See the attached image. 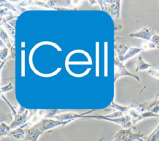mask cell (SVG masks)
Returning <instances> with one entry per match:
<instances>
[{
    "label": "cell",
    "instance_id": "1",
    "mask_svg": "<svg viewBox=\"0 0 159 141\" xmlns=\"http://www.w3.org/2000/svg\"><path fill=\"white\" fill-rule=\"evenodd\" d=\"M144 135L141 134L140 132L138 134H134L131 132L130 129H123L119 130L114 137V141H133L138 140L142 141V137Z\"/></svg>",
    "mask_w": 159,
    "mask_h": 141
},
{
    "label": "cell",
    "instance_id": "2",
    "mask_svg": "<svg viewBox=\"0 0 159 141\" xmlns=\"http://www.w3.org/2000/svg\"><path fill=\"white\" fill-rule=\"evenodd\" d=\"M68 123L66 122L60 121L58 120H53L50 119H43L37 122L34 126L38 128L41 132H44L47 130L51 129L61 125H65Z\"/></svg>",
    "mask_w": 159,
    "mask_h": 141
},
{
    "label": "cell",
    "instance_id": "3",
    "mask_svg": "<svg viewBox=\"0 0 159 141\" xmlns=\"http://www.w3.org/2000/svg\"><path fill=\"white\" fill-rule=\"evenodd\" d=\"M25 130V135L24 137V141H37V139L39 135L43 133L35 126Z\"/></svg>",
    "mask_w": 159,
    "mask_h": 141
},
{
    "label": "cell",
    "instance_id": "4",
    "mask_svg": "<svg viewBox=\"0 0 159 141\" xmlns=\"http://www.w3.org/2000/svg\"><path fill=\"white\" fill-rule=\"evenodd\" d=\"M91 112L81 114H78L76 113H73V112H69V113H65V114H58L57 116H55L53 117L57 119V120L62 122H66L67 123H69L73 119H75L76 118L79 117H83V114H86L88 113H89Z\"/></svg>",
    "mask_w": 159,
    "mask_h": 141
},
{
    "label": "cell",
    "instance_id": "5",
    "mask_svg": "<svg viewBox=\"0 0 159 141\" xmlns=\"http://www.w3.org/2000/svg\"><path fill=\"white\" fill-rule=\"evenodd\" d=\"M155 34V33L154 32V29H153L144 28V29H142L140 31H139V32H138L137 33L130 34V36H131V37H137L142 38V39H144L150 42L152 37Z\"/></svg>",
    "mask_w": 159,
    "mask_h": 141
},
{
    "label": "cell",
    "instance_id": "6",
    "mask_svg": "<svg viewBox=\"0 0 159 141\" xmlns=\"http://www.w3.org/2000/svg\"><path fill=\"white\" fill-rule=\"evenodd\" d=\"M122 75H130L132 76H134V78H135L138 81H140L139 78H138L137 76H135L134 75L130 74V73H129L124 68V66L122 65V64L121 63H120L119 61H116V60H115V74H114V80H116V78H117L118 77L122 76Z\"/></svg>",
    "mask_w": 159,
    "mask_h": 141
},
{
    "label": "cell",
    "instance_id": "7",
    "mask_svg": "<svg viewBox=\"0 0 159 141\" xmlns=\"http://www.w3.org/2000/svg\"><path fill=\"white\" fill-rule=\"evenodd\" d=\"M121 37H119V43L116 42H115V49L117 52L119 54V58H122L127 52L128 50V46L124 43V42H120L121 41Z\"/></svg>",
    "mask_w": 159,
    "mask_h": 141
},
{
    "label": "cell",
    "instance_id": "8",
    "mask_svg": "<svg viewBox=\"0 0 159 141\" xmlns=\"http://www.w3.org/2000/svg\"><path fill=\"white\" fill-rule=\"evenodd\" d=\"M141 50H142L140 48H135V47H131L129 49V50L127 51V53L122 57V58H119L120 61H123L124 60H126L127 59L129 58H131L132 57H133L134 55H136L137 53H138L139 52H140Z\"/></svg>",
    "mask_w": 159,
    "mask_h": 141
},
{
    "label": "cell",
    "instance_id": "9",
    "mask_svg": "<svg viewBox=\"0 0 159 141\" xmlns=\"http://www.w3.org/2000/svg\"><path fill=\"white\" fill-rule=\"evenodd\" d=\"M9 135H11L16 139H21L24 138V137L25 135V130L23 129L21 127H19L14 130V131H11Z\"/></svg>",
    "mask_w": 159,
    "mask_h": 141
},
{
    "label": "cell",
    "instance_id": "10",
    "mask_svg": "<svg viewBox=\"0 0 159 141\" xmlns=\"http://www.w3.org/2000/svg\"><path fill=\"white\" fill-rule=\"evenodd\" d=\"M153 65L151 64H148L146 62H145L141 57H139L137 61V68L135 71H137L139 70H144L147 69L148 67L150 66H152Z\"/></svg>",
    "mask_w": 159,
    "mask_h": 141
},
{
    "label": "cell",
    "instance_id": "11",
    "mask_svg": "<svg viewBox=\"0 0 159 141\" xmlns=\"http://www.w3.org/2000/svg\"><path fill=\"white\" fill-rule=\"evenodd\" d=\"M10 127L7 126L6 124L2 122L1 124V137H2L4 135H7L10 134Z\"/></svg>",
    "mask_w": 159,
    "mask_h": 141
},
{
    "label": "cell",
    "instance_id": "12",
    "mask_svg": "<svg viewBox=\"0 0 159 141\" xmlns=\"http://www.w3.org/2000/svg\"><path fill=\"white\" fill-rule=\"evenodd\" d=\"M157 46L152 42H143L141 44V49L143 50H148L151 48H155Z\"/></svg>",
    "mask_w": 159,
    "mask_h": 141
},
{
    "label": "cell",
    "instance_id": "13",
    "mask_svg": "<svg viewBox=\"0 0 159 141\" xmlns=\"http://www.w3.org/2000/svg\"><path fill=\"white\" fill-rule=\"evenodd\" d=\"M150 42H152V43H153L157 46V47L159 48V35L155 34V35L152 37V38L151 40H150Z\"/></svg>",
    "mask_w": 159,
    "mask_h": 141
},
{
    "label": "cell",
    "instance_id": "14",
    "mask_svg": "<svg viewBox=\"0 0 159 141\" xmlns=\"http://www.w3.org/2000/svg\"><path fill=\"white\" fill-rule=\"evenodd\" d=\"M148 74L151 75L152 76L157 78H158L159 79V71H156V70H149L148 71Z\"/></svg>",
    "mask_w": 159,
    "mask_h": 141
}]
</instances>
